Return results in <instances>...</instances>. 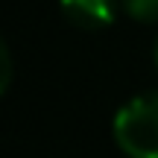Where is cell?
<instances>
[{"instance_id": "1", "label": "cell", "mask_w": 158, "mask_h": 158, "mask_svg": "<svg viewBox=\"0 0 158 158\" xmlns=\"http://www.w3.org/2000/svg\"><path fill=\"white\" fill-rule=\"evenodd\" d=\"M114 141L129 158H158V91L135 97L117 111Z\"/></svg>"}, {"instance_id": "2", "label": "cell", "mask_w": 158, "mask_h": 158, "mask_svg": "<svg viewBox=\"0 0 158 158\" xmlns=\"http://www.w3.org/2000/svg\"><path fill=\"white\" fill-rule=\"evenodd\" d=\"M64 18L82 29H102L114 21L117 3L114 0H59Z\"/></svg>"}, {"instance_id": "3", "label": "cell", "mask_w": 158, "mask_h": 158, "mask_svg": "<svg viewBox=\"0 0 158 158\" xmlns=\"http://www.w3.org/2000/svg\"><path fill=\"white\" fill-rule=\"evenodd\" d=\"M120 3L135 21L158 23V0H120Z\"/></svg>"}, {"instance_id": "4", "label": "cell", "mask_w": 158, "mask_h": 158, "mask_svg": "<svg viewBox=\"0 0 158 158\" xmlns=\"http://www.w3.org/2000/svg\"><path fill=\"white\" fill-rule=\"evenodd\" d=\"M9 82H12V53L6 47V41L0 38V97L9 88Z\"/></svg>"}, {"instance_id": "5", "label": "cell", "mask_w": 158, "mask_h": 158, "mask_svg": "<svg viewBox=\"0 0 158 158\" xmlns=\"http://www.w3.org/2000/svg\"><path fill=\"white\" fill-rule=\"evenodd\" d=\"M155 64H158V47H155Z\"/></svg>"}]
</instances>
